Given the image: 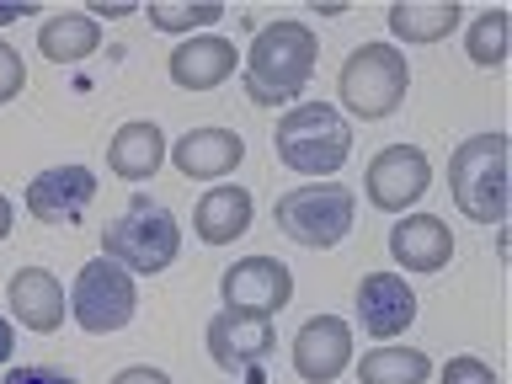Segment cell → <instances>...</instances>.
I'll use <instances>...</instances> for the list:
<instances>
[{
  "label": "cell",
  "mask_w": 512,
  "mask_h": 384,
  "mask_svg": "<svg viewBox=\"0 0 512 384\" xmlns=\"http://www.w3.org/2000/svg\"><path fill=\"white\" fill-rule=\"evenodd\" d=\"M224 310L235 315H278L288 299H294V272H288L278 256H240V262L224 272L219 283Z\"/></svg>",
  "instance_id": "cell-9"
},
{
  "label": "cell",
  "mask_w": 512,
  "mask_h": 384,
  "mask_svg": "<svg viewBox=\"0 0 512 384\" xmlns=\"http://www.w3.org/2000/svg\"><path fill=\"white\" fill-rule=\"evenodd\" d=\"M240 160H246V139L235 128H214V123L187 128L171 144V166L192 176V182H224L230 171H240Z\"/></svg>",
  "instance_id": "cell-14"
},
{
  "label": "cell",
  "mask_w": 512,
  "mask_h": 384,
  "mask_svg": "<svg viewBox=\"0 0 512 384\" xmlns=\"http://www.w3.org/2000/svg\"><path fill=\"white\" fill-rule=\"evenodd\" d=\"M507 11L502 6H491V11H480L470 32H464V54H470V64H480V70H502L507 64Z\"/></svg>",
  "instance_id": "cell-23"
},
{
  "label": "cell",
  "mask_w": 512,
  "mask_h": 384,
  "mask_svg": "<svg viewBox=\"0 0 512 384\" xmlns=\"http://www.w3.org/2000/svg\"><path fill=\"white\" fill-rule=\"evenodd\" d=\"M320 38L304 22H267L246 59V96L256 107H283L310 86Z\"/></svg>",
  "instance_id": "cell-1"
},
{
  "label": "cell",
  "mask_w": 512,
  "mask_h": 384,
  "mask_svg": "<svg viewBox=\"0 0 512 384\" xmlns=\"http://www.w3.org/2000/svg\"><path fill=\"white\" fill-rule=\"evenodd\" d=\"M11 224H16V214H11V203H6V198H0V240H6V235H11Z\"/></svg>",
  "instance_id": "cell-30"
},
{
  "label": "cell",
  "mask_w": 512,
  "mask_h": 384,
  "mask_svg": "<svg viewBox=\"0 0 512 384\" xmlns=\"http://www.w3.org/2000/svg\"><path fill=\"white\" fill-rule=\"evenodd\" d=\"M0 384H75L64 368H43V363H27V368H6Z\"/></svg>",
  "instance_id": "cell-27"
},
{
  "label": "cell",
  "mask_w": 512,
  "mask_h": 384,
  "mask_svg": "<svg viewBox=\"0 0 512 384\" xmlns=\"http://www.w3.org/2000/svg\"><path fill=\"white\" fill-rule=\"evenodd\" d=\"M251 192L235 182H214L192 208V230H198L203 246H235L240 235L251 230Z\"/></svg>",
  "instance_id": "cell-18"
},
{
  "label": "cell",
  "mask_w": 512,
  "mask_h": 384,
  "mask_svg": "<svg viewBox=\"0 0 512 384\" xmlns=\"http://www.w3.org/2000/svg\"><path fill=\"white\" fill-rule=\"evenodd\" d=\"M70 315H75V326L91 331V336L123 331L128 320L139 315L134 272L118 267L112 256H96V262H86V267H80V278H75V294H70Z\"/></svg>",
  "instance_id": "cell-7"
},
{
  "label": "cell",
  "mask_w": 512,
  "mask_h": 384,
  "mask_svg": "<svg viewBox=\"0 0 512 384\" xmlns=\"http://www.w3.org/2000/svg\"><path fill=\"white\" fill-rule=\"evenodd\" d=\"M235 43L219 38V32H198V38L171 48V80L182 91H214L235 75Z\"/></svg>",
  "instance_id": "cell-17"
},
{
  "label": "cell",
  "mask_w": 512,
  "mask_h": 384,
  "mask_svg": "<svg viewBox=\"0 0 512 384\" xmlns=\"http://www.w3.org/2000/svg\"><path fill=\"white\" fill-rule=\"evenodd\" d=\"M112 384H171V374L166 368H150V363H134L123 374H112Z\"/></svg>",
  "instance_id": "cell-28"
},
{
  "label": "cell",
  "mask_w": 512,
  "mask_h": 384,
  "mask_svg": "<svg viewBox=\"0 0 512 384\" xmlns=\"http://www.w3.org/2000/svg\"><path fill=\"white\" fill-rule=\"evenodd\" d=\"M102 256H112V262L128 267L134 278L166 272L176 256H182V230H176V214H171L166 203H155V198H134L102 230Z\"/></svg>",
  "instance_id": "cell-4"
},
{
  "label": "cell",
  "mask_w": 512,
  "mask_h": 384,
  "mask_svg": "<svg viewBox=\"0 0 512 384\" xmlns=\"http://www.w3.org/2000/svg\"><path fill=\"white\" fill-rule=\"evenodd\" d=\"M107 166H112V176H123V182L155 176L160 166H166V134H160V123H150V118L123 123L107 144Z\"/></svg>",
  "instance_id": "cell-19"
},
{
  "label": "cell",
  "mask_w": 512,
  "mask_h": 384,
  "mask_svg": "<svg viewBox=\"0 0 512 384\" xmlns=\"http://www.w3.org/2000/svg\"><path fill=\"white\" fill-rule=\"evenodd\" d=\"M22 16H27V6H0V27H6V22H22Z\"/></svg>",
  "instance_id": "cell-31"
},
{
  "label": "cell",
  "mask_w": 512,
  "mask_h": 384,
  "mask_svg": "<svg viewBox=\"0 0 512 384\" xmlns=\"http://www.w3.org/2000/svg\"><path fill=\"white\" fill-rule=\"evenodd\" d=\"M11 352H16V331H11V320L0 315V368L11 363Z\"/></svg>",
  "instance_id": "cell-29"
},
{
  "label": "cell",
  "mask_w": 512,
  "mask_h": 384,
  "mask_svg": "<svg viewBox=\"0 0 512 384\" xmlns=\"http://www.w3.org/2000/svg\"><path fill=\"white\" fill-rule=\"evenodd\" d=\"M432 363L422 347H395V342H379L374 352L358 358V379L363 384H427Z\"/></svg>",
  "instance_id": "cell-22"
},
{
  "label": "cell",
  "mask_w": 512,
  "mask_h": 384,
  "mask_svg": "<svg viewBox=\"0 0 512 384\" xmlns=\"http://www.w3.org/2000/svg\"><path fill=\"white\" fill-rule=\"evenodd\" d=\"M352 363V326L342 315H310L294 336V374L304 384H331Z\"/></svg>",
  "instance_id": "cell-11"
},
{
  "label": "cell",
  "mask_w": 512,
  "mask_h": 384,
  "mask_svg": "<svg viewBox=\"0 0 512 384\" xmlns=\"http://www.w3.org/2000/svg\"><path fill=\"white\" fill-rule=\"evenodd\" d=\"M448 192H454L459 214L475 224H502L507 219V134L486 128L470 134L448 160Z\"/></svg>",
  "instance_id": "cell-3"
},
{
  "label": "cell",
  "mask_w": 512,
  "mask_h": 384,
  "mask_svg": "<svg viewBox=\"0 0 512 384\" xmlns=\"http://www.w3.org/2000/svg\"><path fill=\"white\" fill-rule=\"evenodd\" d=\"M459 22H464V11L454 6V0H400V6H390L395 43H422V48L443 43Z\"/></svg>",
  "instance_id": "cell-21"
},
{
  "label": "cell",
  "mask_w": 512,
  "mask_h": 384,
  "mask_svg": "<svg viewBox=\"0 0 512 384\" xmlns=\"http://www.w3.org/2000/svg\"><path fill=\"white\" fill-rule=\"evenodd\" d=\"M390 256L406 272H427L432 278V272H443L454 262V230L438 214H406L390 230Z\"/></svg>",
  "instance_id": "cell-16"
},
{
  "label": "cell",
  "mask_w": 512,
  "mask_h": 384,
  "mask_svg": "<svg viewBox=\"0 0 512 384\" xmlns=\"http://www.w3.org/2000/svg\"><path fill=\"white\" fill-rule=\"evenodd\" d=\"M272 150L288 171L304 176H331L347 166L352 155V128L331 102H299L294 112H283V123L272 128Z\"/></svg>",
  "instance_id": "cell-2"
},
{
  "label": "cell",
  "mask_w": 512,
  "mask_h": 384,
  "mask_svg": "<svg viewBox=\"0 0 512 384\" xmlns=\"http://www.w3.org/2000/svg\"><path fill=\"white\" fill-rule=\"evenodd\" d=\"M363 187H368V203H374L379 214H406V208H416L427 198L432 160H427V150H416V144H384V150L368 160Z\"/></svg>",
  "instance_id": "cell-8"
},
{
  "label": "cell",
  "mask_w": 512,
  "mask_h": 384,
  "mask_svg": "<svg viewBox=\"0 0 512 384\" xmlns=\"http://www.w3.org/2000/svg\"><path fill=\"white\" fill-rule=\"evenodd\" d=\"M352 304H358V326L374 336V342H395V336L411 331V320H416V294L400 272H368Z\"/></svg>",
  "instance_id": "cell-13"
},
{
  "label": "cell",
  "mask_w": 512,
  "mask_h": 384,
  "mask_svg": "<svg viewBox=\"0 0 512 384\" xmlns=\"http://www.w3.org/2000/svg\"><path fill=\"white\" fill-rule=\"evenodd\" d=\"M22 86H27V64H22V54H16L11 43H0V107L16 102V96H22Z\"/></svg>",
  "instance_id": "cell-26"
},
{
  "label": "cell",
  "mask_w": 512,
  "mask_h": 384,
  "mask_svg": "<svg viewBox=\"0 0 512 384\" xmlns=\"http://www.w3.org/2000/svg\"><path fill=\"white\" fill-rule=\"evenodd\" d=\"M278 347V331H272L267 315H235L224 310L208 320V358H214L224 374H246V368H262Z\"/></svg>",
  "instance_id": "cell-10"
},
{
  "label": "cell",
  "mask_w": 512,
  "mask_h": 384,
  "mask_svg": "<svg viewBox=\"0 0 512 384\" xmlns=\"http://www.w3.org/2000/svg\"><path fill=\"white\" fill-rule=\"evenodd\" d=\"M406 86H411V70H406V54L395 43H358L342 59V75H336L342 107L363 123H379L390 112H400Z\"/></svg>",
  "instance_id": "cell-5"
},
{
  "label": "cell",
  "mask_w": 512,
  "mask_h": 384,
  "mask_svg": "<svg viewBox=\"0 0 512 384\" xmlns=\"http://www.w3.org/2000/svg\"><path fill=\"white\" fill-rule=\"evenodd\" d=\"M438 384H502V379H496V368H491L486 358H470V352H459V358L443 363Z\"/></svg>",
  "instance_id": "cell-25"
},
{
  "label": "cell",
  "mask_w": 512,
  "mask_h": 384,
  "mask_svg": "<svg viewBox=\"0 0 512 384\" xmlns=\"http://www.w3.org/2000/svg\"><path fill=\"white\" fill-rule=\"evenodd\" d=\"M96 203V171L86 166H54L27 182V214L38 224H80Z\"/></svg>",
  "instance_id": "cell-12"
},
{
  "label": "cell",
  "mask_w": 512,
  "mask_h": 384,
  "mask_svg": "<svg viewBox=\"0 0 512 384\" xmlns=\"http://www.w3.org/2000/svg\"><path fill=\"white\" fill-rule=\"evenodd\" d=\"M6 304H11L16 326L38 331V336L59 331L64 315H70V294H64V283L48 267H16L6 283Z\"/></svg>",
  "instance_id": "cell-15"
},
{
  "label": "cell",
  "mask_w": 512,
  "mask_h": 384,
  "mask_svg": "<svg viewBox=\"0 0 512 384\" xmlns=\"http://www.w3.org/2000/svg\"><path fill=\"white\" fill-rule=\"evenodd\" d=\"M144 16H150V27L160 32H187V38H198V32H214V22L224 16L219 0H198V6H176V0H150L144 6Z\"/></svg>",
  "instance_id": "cell-24"
},
{
  "label": "cell",
  "mask_w": 512,
  "mask_h": 384,
  "mask_svg": "<svg viewBox=\"0 0 512 384\" xmlns=\"http://www.w3.org/2000/svg\"><path fill=\"white\" fill-rule=\"evenodd\" d=\"M278 230L304 251H331L342 246L358 224V198L342 187V182H310V187H294L283 192L278 208H272Z\"/></svg>",
  "instance_id": "cell-6"
},
{
  "label": "cell",
  "mask_w": 512,
  "mask_h": 384,
  "mask_svg": "<svg viewBox=\"0 0 512 384\" xmlns=\"http://www.w3.org/2000/svg\"><path fill=\"white\" fill-rule=\"evenodd\" d=\"M102 48V27L91 22L86 11H59L38 27V54L48 64H80Z\"/></svg>",
  "instance_id": "cell-20"
}]
</instances>
